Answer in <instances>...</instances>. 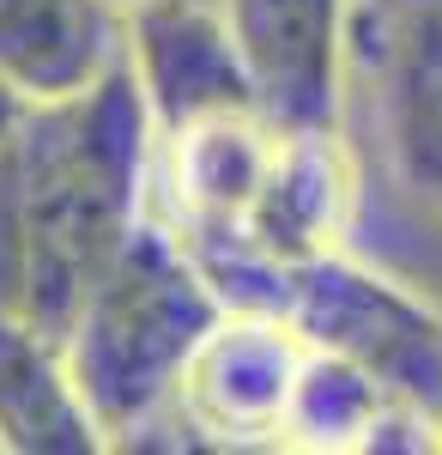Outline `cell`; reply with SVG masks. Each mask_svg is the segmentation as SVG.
I'll return each mask as SVG.
<instances>
[{"instance_id": "1", "label": "cell", "mask_w": 442, "mask_h": 455, "mask_svg": "<svg viewBox=\"0 0 442 455\" xmlns=\"http://www.w3.org/2000/svg\"><path fill=\"white\" fill-rule=\"evenodd\" d=\"M158 122L128 68L31 104L0 85V304L67 340L109 255L152 212Z\"/></svg>"}, {"instance_id": "2", "label": "cell", "mask_w": 442, "mask_h": 455, "mask_svg": "<svg viewBox=\"0 0 442 455\" xmlns=\"http://www.w3.org/2000/svg\"><path fill=\"white\" fill-rule=\"evenodd\" d=\"M225 291L201 255L158 212H146L134 237L109 255L79 315L67 322V364L109 450H134L170 413L206 334L225 322Z\"/></svg>"}, {"instance_id": "3", "label": "cell", "mask_w": 442, "mask_h": 455, "mask_svg": "<svg viewBox=\"0 0 442 455\" xmlns=\"http://www.w3.org/2000/svg\"><path fill=\"white\" fill-rule=\"evenodd\" d=\"M231 310H267L297 328L315 352H334L364 377L442 419V310L370 261L321 249L304 261L201 255Z\"/></svg>"}, {"instance_id": "4", "label": "cell", "mask_w": 442, "mask_h": 455, "mask_svg": "<svg viewBox=\"0 0 442 455\" xmlns=\"http://www.w3.org/2000/svg\"><path fill=\"white\" fill-rule=\"evenodd\" d=\"M304 358H309V340L297 328H285L279 315L225 310V322L194 352L170 413L158 425H182L188 443H206V450H249V443L279 450L285 407L297 395Z\"/></svg>"}, {"instance_id": "5", "label": "cell", "mask_w": 442, "mask_h": 455, "mask_svg": "<svg viewBox=\"0 0 442 455\" xmlns=\"http://www.w3.org/2000/svg\"><path fill=\"white\" fill-rule=\"evenodd\" d=\"M128 73L146 92L158 134L194 128L212 116L261 109L255 79L218 0H146L128 12Z\"/></svg>"}, {"instance_id": "6", "label": "cell", "mask_w": 442, "mask_h": 455, "mask_svg": "<svg viewBox=\"0 0 442 455\" xmlns=\"http://www.w3.org/2000/svg\"><path fill=\"white\" fill-rule=\"evenodd\" d=\"M279 128H340L351 0H218Z\"/></svg>"}, {"instance_id": "7", "label": "cell", "mask_w": 442, "mask_h": 455, "mask_svg": "<svg viewBox=\"0 0 442 455\" xmlns=\"http://www.w3.org/2000/svg\"><path fill=\"white\" fill-rule=\"evenodd\" d=\"M351 207H358V171L340 128H279L272 164L242 212V231L225 249H194V255L304 261L345 243Z\"/></svg>"}, {"instance_id": "8", "label": "cell", "mask_w": 442, "mask_h": 455, "mask_svg": "<svg viewBox=\"0 0 442 455\" xmlns=\"http://www.w3.org/2000/svg\"><path fill=\"white\" fill-rule=\"evenodd\" d=\"M370 68L394 176L442 207V0H382Z\"/></svg>"}, {"instance_id": "9", "label": "cell", "mask_w": 442, "mask_h": 455, "mask_svg": "<svg viewBox=\"0 0 442 455\" xmlns=\"http://www.w3.org/2000/svg\"><path fill=\"white\" fill-rule=\"evenodd\" d=\"M128 68V6L115 0H0V85L61 104Z\"/></svg>"}, {"instance_id": "10", "label": "cell", "mask_w": 442, "mask_h": 455, "mask_svg": "<svg viewBox=\"0 0 442 455\" xmlns=\"http://www.w3.org/2000/svg\"><path fill=\"white\" fill-rule=\"evenodd\" d=\"M109 437L73 383L67 347L0 304V455H103Z\"/></svg>"}, {"instance_id": "11", "label": "cell", "mask_w": 442, "mask_h": 455, "mask_svg": "<svg viewBox=\"0 0 442 455\" xmlns=\"http://www.w3.org/2000/svg\"><path fill=\"white\" fill-rule=\"evenodd\" d=\"M388 388L364 377L358 364H345L334 352L309 347L297 395L285 407V431H279V450H315V455H364L370 450L375 419L388 413Z\"/></svg>"}, {"instance_id": "12", "label": "cell", "mask_w": 442, "mask_h": 455, "mask_svg": "<svg viewBox=\"0 0 442 455\" xmlns=\"http://www.w3.org/2000/svg\"><path fill=\"white\" fill-rule=\"evenodd\" d=\"M115 6H128V12H134V6H146V0H115Z\"/></svg>"}]
</instances>
